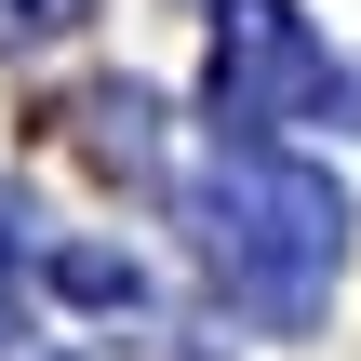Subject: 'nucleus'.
Wrapping results in <instances>:
<instances>
[{"label":"nucleus","mask_w":361,"mask_h":361,"mask_svg":"<svg viewBox=\"0 0 361 361\" xmlns=\"http://www.w3.org/2000/svg\"><path fill=\"white\" fill-rule=\"evenodd\" d=\"M201 255L268 335H308L335 295V255H348V201H335V174L281 161L268 134H228L201 161Z\"/></svg>","instance_id":"1"},{"label":"nucleus","mask_w":361,"mask_h":361,"mask_svg":"<svg viewBox=\"0 0 361 361\" xmlns=\"http://www.w3.org/2000/svg\"><path fill=\"white\" fill-rule=\"evenodd\" d=\"M308 107H348V80L308 40V13L295 0H214V121L228 134H281Z\"/></svg>","instance_id":"2"},{"label":"nucleus","mask_w":361,"mask_h":361,"mask_svg":"<svg viewBox=\"0 0 361 361\" xmlns=\"http://www.w3.org/2000/svg\"><path fill=\"white\" fill-rule=\"evenodd\" d=\"M54 281H67V295H94V308H134V268H121V255H94V241H80V255H54Z\"/></svg>","instance_id":"3"},{"label":"nucleus","mask_w":361,"mask_h":361,"mask_svg":"<svg viewBox=\"0 0 361 361\" xmlns=\"http://www.w3.org/2000/svg\"><path fill=\"white\" fill-rule=\"evenodd\" d=\"M94 0H0V40H67Z\"/></svg>","instance_id":"4"},{"label":"nucleus","mask_w":361,"mask_h":361,"mask_svg":"<svg viewBox=\"0 0 361 361\" xmlns=\"http://www.w3.org/2000/svg\"><path fill=\"white\" fill-rule=\"evenodd\" d=\"M0 322H13V241H0Z\"/></svg>","instance_id":"5"}]
</instances>
